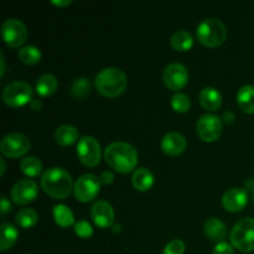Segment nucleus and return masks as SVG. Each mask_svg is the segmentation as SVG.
Instances as JSON below:
<instances>
[{
	"label": "nucleus",
	"mask_w": 254,
	"mask_h": 254,
	"mask_svg": "<svg viewBox=\"0 0 254 254\" xmlns=\"http://www.w3.org/2000/svg\"><path fill=\"white\" fill-rule=\"evenodd\" d=\"M72 186V178L67 170L59 166L50 168L42 174L41 176V188L47 195L51 197L62 200L66 198L71 193Z\"/></svg>",
	"instance_id": "2"
},
{
	"label": "nucleus",
	"mask_w": 254,
	"mask_h": 254,
	"mask_svg": "<svg viewBox=\"0 0 254 254\" xmlns=\"http://www.w3.org/2000/svg\"><path fill=\"white\" fill-rule=\"evenodd\" d=\"M196 131L203 141L217 140L222 134V119L215 114H203L196 123Z\"/></svg>",
	"instance_id": "10"
},
{
	"label": "nucleus",
	"mask_w": 254,
	"mask_h": 254,
	"mask_svg": "<svg viewBox=\"0 0 254 254\" xmlns=\"http://www.w3.org/2000/svg\"><path fill=\"white\" fill-rule=\"evenodd\" d=\"M246 189L247 190H252V192L254 191V180H248L246 183Z\"/></svg>",
	"instance_id": "40"
},
{
	"label": "nucleus",
	"mask_w": 254,
	"mask_h": 254,
	"mask_svg": "<svg viewBox=\"0 0 254 254\" xmlns=\"http://www.w3.org/2000/svg\"><path fill=\"white\" fill-rule=\"evenodd\" d=\"M74 232L79 238L87 240V238H91L92 235H93V228L87 221L81 220L74 223Z\"/></svg>",
	"instance_id": "31"
},
{
	"label": "nucleus",
	"mask_w": 254,
	"mask_h": 254,
	"mask_svg": "<svg viewBox=\"0 0 254 254\" xmlns=\"http://www.w3.org/2000/svg\"><path fill=\"white\" fill-rule=\"evenodd\" d=\"M0 64H1V71H0V76H4L5 72V60L4 56H2V52H0Z\"/></svg>",
	"instance_id": "39"
},
{
	"label": "nucleus",
	"mask_w": 254,
	"mask_h": 254,
	"mask_svg": "<svg viewBox=\"0 0 254 254\" xmlns=\"http://www.w3.org/2000/svg\"><path fill=\"white\" fill-rule=\"evenodd\" d=\"M20 169L29 178H36L42 171V163L36 156H26L20 163Z\"/></svg>",
	"instance_id": "27"
},
{
	"label": "nucleus",
	"mask_w": 254,
	"mask_h": 254,
	"mask_svg": "<svg viewBox=\"0 0 254 254\" xmlns=\"http://www.w3.org/2000/svg\"><path fill=\"white\" fill-rule=\"evenodd\" d=\"M15 221L22 228H31L39 221V215L32 208H22L15 216Z\"/></svg>",
	"instance_id": "28"
},
{
	"label": "nucleus",
	"mask_w": 254,
	"mask_h": 254,
	"mask_svg": "<svg viewBox=\"0 0 254 254\" xmlns=\"http://www.w3.org/2000/svg\"><path fill=\"white\" fill-rule=\"evenodd\" d=\"M160 145L165 154L170 156H178L186 150L188 141H186L185 136L183 134L171 131V133L165 134L163 136Z\"/></svg>",
	"instance_id": "16"
},
{
	"label": "nucleus",
	"mask_w": 254,
	"mask_h": 254,
	"mask_svg": "<svg viewBox=\"0 0 254 254\" xmlns=\"http://www.w3.org/2000/svg\"><path fill=\"white\" fill-rule=\"evenodd\" d=\"M171 46L176 50V51H188L192 47L193 45V37L186 30H179L175 34L171 36Z\"/></svg>",
	"instance_id": "24"
},
{
	"label": "nucleus",
	"mask_w": 254,
	"mask_h": 254,
	"mask_svg": "<svg viewBox=\"0 0 254 254\" xmlns=\"http://www.w3.org/2000/svg\"><path fill=\"white\" fill-rule=\"evenodd\" d=\"M37 195H39V186L31 179L17 181L10 191L11 200L17 205H27L32 202Z\"/></svg>",
	"instance_id": "13"
},
{
	"label": "nucleus",
	"mask_w": 254,
	"mask_h": 254,
	"mask_svg": "<svg viewBox=\"0 0 254 254\" xmlns=\"http://www.w3.org/2000/svg\"><path fill=\"white\" fill-rule=\"evenodd\" d=\"M59 81L51 73H45L36 81V92L40 97H49L56 92Z\"/></svg>",
	"instance_id": "23"
},
{
	"label": "nucleus",
	"mask_w": 254,
	"mask_h": 254,
	"mask_svg": "<svg viewBox=\"0 0 254 254\" xmlns=\"http://www.w3.org/2000/svg\"><path fill=\"white\" fill-rule=\"evenodd\" d=\"M222 119H223V122H226L227 124H230V123H232L233 121H235L236 116H235V113H233V112L228 111V112H225V113H223Z\"/></svg>",
	"instance_id": "36"
},
{
	"label": "nucleus",
	"mask_w": 254,
	"mask_h": 254,
	"mask_svg": "<svg viewBox=\"0 0 254 254\" xmlns=\"http://www.w3.org/2000/svg\"><path fill=\"white\" fill-rule=\"evenodd\" d=\"M96 89L107 98H116L126 91L128 86V77L123 69L118 67L103 68L94 79Z\"/></svg>",
	"instance_id": "3"
},
{
	"label": "nucleus",
	"mask_w": 254,
	"mask_h": 254,
	"mask_svg": "<svg viewBox=\"0 0 254 254\" xmlns=\"http://www.w3.org/2000/svg\"><path fill=\"white\" fill-rule=\"evenodd\" d=\"M10 210H11V205H10L9 200L5 196H1V200H0V212H1L2 217H5Z\"/></svg>",
	"instance_id": "34"
},
{
	"label": "nucleus",
	"mask_w": 254,
	"mask_h": 254,
	"mask_svg": "<svg viewBox=\"0 0 254 254\" xmlns=\"http://www.w3.org/2000/svg\"><path fill=\"white\" fill-rule=\"evenodd\" d=\"M91 82L86 77H78V78L74 79L71 84V88H69V93L73 98L76 99H83L84 97L88 96L91 93Z\"/></svg>",
	"instance_id": "26"
},
{
	"label": "nucleus",
	"mask_w": 254,
	"mask_h": 254,
	"mask_svg": "<svg viewBox=\"0 0 254 254\" xmlns=\"http://www.w3.org/2000/svg\"><path fill=\"white\" fill-rule=\"evenodd\" d=\"M32 88L27 82L15 81L7 84L2 91V101L11 108H19L31 102Z\"/></svg>",
	"instance_id": "6"
},
{
	"label": "nucleus",
	"mask_w": 254,
	"mask_h": 254,
	"mask_svg": "<svg viewBox=\"0 0 254 254\" xmlns=\"http://www.w3.org/2000/svg\"><path fill=\"white\" fill-rule=\"evenodd\" d=\"M237 104L245 113L254 114V86L246 84L237 93Z\"/></svg>",
	"instance_id": "22"
},
{
	"label": "nucleus",
	"mask_w": 254,
	"mask_h": 254,
	"mask_svg": "<svg viewBox=\"0 0 254 254\" xmlns=\"http://www.w3.org/2000/svg\"><path fill=\"white\" fill-rule=\"evenodd\" d=\"M30 108L32 109V111H40V109L42 108V103L40 99H32L31 102H30Z\"/></svg>",
	"instance_id": "37"
},
{
	"label": "nucleus",
	"mask_w": 254,
	"mask_h": 254,
	"mask_svg": "<svg viewBox=\"0 0 254 254\" xmlns=\"http://www.w3.org/2000/svg\"><path fill=\"white\" fill-rule=\"evenodd\" d=\"M0 163H1V171H0V174H1V175H4L5 169H6V166H5V160H4V159H1V160H0Z\"/></svg>",
	"instance_id": "41"
},
{
	"label": "nucleus",
	"mask_w": 254,
	"mask_h": 254,
	"mask_svg": "<svg viewBox=\"0 0 254 254\" xmlns=\"http://www.w3.org/2000/svg\"><path fill=\"white\" fill-rule=\"evenodd\" d=\"M27 254H30V253H27Z\"/></svg>",
	"instance_id": "44"
},
{
	"label": "nucleus",
	"mask_w": 254,
	"mask_h": 254,
	"mask_svg": "<svg viewBox=\"0 0 254 254\" xmlns=\"http://www.w3.org/2000/svg\"><path fill=\"white\" fill-rule=\"evenodd\" d=\"M77 155L83 165L94 168L99 164L102 156L101 144L94 136L84 135L77 144Z\"/></svg>",
	"instance_id": "7"
},
{
	"label": "nucleus",
	"mask_w": 254,
	"mask_h": 254,
	"mask_svg": "<svg viewBox=\"0 0 254 254\" xmlns=\"http://www.w3.org/2000/svg\"><path fill=\"white\" fill-rule=\"evenodd\" d=\"M1 36L7 46L16 49L27 39V29L19 19H7L1 26Z\"/></svg>",
	"instance_id": "11"
},
{
	"label": "nucleus",
	"mask_w": 254,
	"mask_h": 254,
	"mask_svg": "<svg viewBox=\"0 0 254 254\" xmlns=\"http://www.w3.org/2000/svg\"><path fill=\"white\" fill-rule=\"evenodd\" d=\"M52 4L54 5H57V6H67V5L71 4V0H60V1H57V0H52Z\"/></svg>",
	"instance_id": "38"
},
{
	"label": "nucleus",
	"mask_w": 254,
	"mask_h": 254,
	"mask_svg": "<svg viewBox=\"0 0 254 254\" xmlns=\"http://www.w3.org/2000/svg\"><path fill=\"white\" fill-rule=\"evenodd\" d=\"M107 164L121 174L130 173L138 164V151L126 141H114L104 150Z\"/></svg>",
	"instance_id": "1"
},
{
	"label": "nucleus",
	"mask_w": 254,
	"mask_h": 254,
	"mask_svg": "<svg viewBox=\"0 0 254 254\" xmlns=\"http://www.w3.org/2000/svg\"><path fill=\"white\" fill-rule=\"evenodd\" d=\"M185 252V243L181 240H173L165 246L164 254H184Z\"/></svg>",
	"instance_id": "32"
},
{
	"label": "nucleus",
	"mask_w": 254,
	"mask_h": 254,
	"mask_svg": "<svg viewBox=\"0 0 254 254\" xmlns=\"http://www.w3.org/2000/svg\"><path fill=\"white\" fill-rule=\"evenodd\" d=\"M198 99H200L201 106L211 112L218 111L222 106V96L213 87H205V88L201 89Z\"/></svg>",
	"instance_id": "18"
},
{
	"label": "nucleus",
	"mask_w": 254,
	"mask_h": 254,
	"mask_svg": "<svg viewBox=\"0 0 254 254\" xmlns=\"http://www.w3.org/2000/svg\"><path fill=\"white\" fill-rule=\"evenodd\" d=\"M196 35L201 44L210 49H215L221 46L227 39V27L221 20L208 17L198 24Z\"/></svg>",
	"instance_id": "4"
},
{
	"label": "nucleus",
	"mask_w": 254,
	"mask_h": 254,
	"mask_svg": "<svg viewBox=\"0 0 254 254\" xmlns=\"http://www.w3.org/2000/svg\"><path fill=\"white\" fill-rule=\"evenodd\" d=\"M163 81L171 91H179L184 88L189 81V71L183 64H170L163 72Z\"/></svg>",
	"instance_id": "12"
},
{
	"label": "nucleus",
	"mask_w": 254,
	"mask_h": 254,
	"mask_svg": "<svg viewBox=\"0 0 254 254\" xmlns=\"http://www.w3.org/2000/svg\"><path fill=\"white\" fill-rule=\"evenodd\" d=\"M78 129L71 124H64L60 126L55 131V140L61 146H68L76 143L78 139Z\"/></svg>",
	"instance_id": "19"
},
{
	"label": "nucleus",
	"mask_w": 254,
	"mask_h": 254,
	"mask_svg": "<svg viewBox=\"0 0 254 254\" xmlns=\"http://www.w3.org/2000/svg\"><path fill=\"white\" fill-rule=\"evenodd\" d=\"M171 107H173V109L175 112L185 113V112H188L190 109L191 101L188 94L179 92V93L174 94L173 98H171Z\"/></svg>",
	"instance_id": "30"
},
{
	"label": "nucleus",
	"mask_w": 254,
	"mask_h": 254,
	"mask_svg": "<svg viewBox=\"0 0 254 254\" xmlns=\"http://www.w3.org/2000/svg\"><path fill=\"white\" fill-rule=\"evenodd\" d=\"M31 148L30 139L21 133H9L1 139L0 151L6 158L16 159L24 156Z\"/></svg>",
	"instance_id": "8"
},
{
	"label": "nucleus",
	"mask_w": 254,
	"mask_h": 254,
	"mask_svg": "<svg viewBox=\"0 0 254 254\" xmlns=\"http://www.w3.org/2000/svg\"><path fill=\"white\" fill-rule=\"evenodd\" d=\"M113 227H114V232H118V231H121L122 226L121 225H113Z\"/></svg>",
	"instance_id": "42"
},
{
	"label": "nucleus",
	"mask_w": 254,
	"mask_h": 254,
	"mask_svg": "<svg viewBox=\"0 0 254 254\" xmlns=\"http://www.w3.org/2000/svg\"><path fill=\"white\" fill-rule=\"evenodd\" d=\"M203 231H205L206 237L211 242H223V240L227 237V227L220 218H208L205 222V226H203Z\"/></svg>",
	"instance_id": "17"
},
{
	"label": "nucleus",
	"mask_w": 254,
	"mask_h": 254,
	"mask_svg": "<svg viewBox=\"0 0 254 254\" xmlns=\"http://www.w3.org/2000/svg\"><path fill=\"white\" fill-rule=\"evenodd\" d=\"M252 198H253V202H254V191L252 192Z\"/></svg>",
	"instance_id": "43"
},
{
	"label": "nucleus",
	"mask_w": 254,
	"mask_h": 254,
	"mask_svg": "<svg viewBox=\"0 0 254 254\" xmlns=\"http://www.w3.org/2000/svg\"><path fill=\"white\" fill-rule=\"evenodd\" d=\"M212 254H235V247L228 242H220L215 246Z\"/></svg>",
	"instance_id": "33"
},
{
	"label": "nucleus",
	"mask_w": 254,
	"mask_h": 254,
	"mask_svg": "<svg viewBox=\"0 0 254 254\" xmlns=\"http://www.w3.org/2000/svg\"><path fill=\"white\" fill-rule=\"evenodd\" d=\"M248 202V192L246 189L233 188L226 191L222 196V206L228 212H238L246 207Z\"/></svg>",
	"instance_id": "15"
},
{
	"label": "nucleus",
	"mask_w": 254,
	"mask_h": 254,
	"mask_svg": "<svg viewBox=\"0 0 254 254\" xmlns=\"http://www.w3.org/2000/svg\"><path fill=\"white\" fill-rule=\"evenodd\" d=\"M101 183L104 184V185H109V184H112L114 181V175L112 171L109 170H104L103 173L101 174Z\"/></svg>",
	"instance_id": "35"
},
{
	"label": "nucleus",
	"mask_w": 254,
	"mask_h": 254,
	"mask_svg": "<svg viewBox=\"0 0 254 254\" xmlns=\"http://www.w3.org/2000/svg\"><path fill=\"white\" fill-rule=\"evenodd\" d=\"M131 184L138 191H148L154 185V175L149 169L139 168L136 169L131 176Z\"/></svg>",
	"instance_id": "20"
},
{
	"label": "nucleus",
	"mask_w": 254,
	"mask_h": 254,
	"mask_svg": "<svg viewBox=\"0 0 254 254\" xmlns=\"http://www.w3.org/2000/svg\"><path fill=\"white\" fill-rule=\"evenodd\" d=\"M54 217L60 227L67 228L74 223L73 212L66 205H56L54 207Z\"/></svg>",
	"instance_id": "25"
},
{
	"label": "nucleus",
	"mask_w": 254,
	"mask_h": 254,
	"mask_svg": "<svg viewBox=\"0 0 254 254\" xmlns=\"http://www.w3.org/2000/svg\"><path fill=\"white\" fill-rule=\"evenodd\" d=\"M0 251H7L16 243L17 237H19V231L12 223L2 222L0 227Z\"/></svg>",
	"instance_id": "21"
},
{
	"label": "nucleus",
	"mask_w": 254,
	"mask_h": 254,
	"mask_svg": "<svg viewBox=\"0 0 254 254\" xmlns=\"http://www.w3.org/2000/svg\"><path fill=\"white\" fill-rule=\"evenodd\" d=\"M231 245L243 253L254 251V218H243L233 226L230 233Z\"/></svg>",
	"instance_id": "5"
},
{
	"label": "nucleus",
	"mask_w": 254,
	"mask_h": 254,
	"mask_svg": "<svg viewBox=\"0 0 254 254\" xmlns=\"http://www.w3.org/2000/svg\"><path fill=\"white\" fill-rule=\"evenodd\" d=\"M91 217L96 226L101 228L113 227L114 211L109 202L104 200H98L92 205Z\"/></svg>",
	"instance_id": "14"
},
{
	"label": "nucleus",
	"mask_w": 254,
	"mask_h": 254,
	"mask_svg": "<svg viewBox=\"0 0 254 254\" xmlns=\"http://www.w3.org/2000/svg\"><path fill=\"white\" fill-rule=\"evenodd\" d=\"M19 56L20 61L25 64H35L40 62L41 60V51L39 47L32 46V45H27V46L21 47L19 50Z\"/></svg>",
	"instance_id": "29"
},
{
	"label": "nucleus",
	"mask_w": 254,
	"mask_h": 254,
	"mask_svg": "<svg viewBox=\"0 0 254 254\" xmlns=\"http://www.w3.org/2000/svg\"><path fill=\"white\" fill-rule=\"evenodd\" d=\"M101 179L93 174H84L74 183V196L81 202H89L98 196L101 191Z\"/></svg>",
	"instance_id": "9"
}]
</instances>
